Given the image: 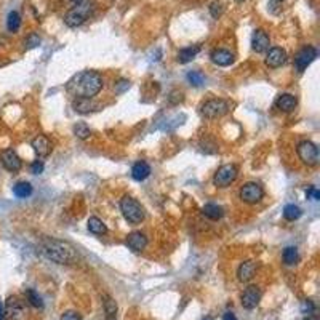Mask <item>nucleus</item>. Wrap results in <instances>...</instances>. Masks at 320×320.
Instances as JSON below:
<instances>
[{
	"mask_svg": "<svg viewBox=\"0 0 320 320\" xmlns=\"http://www.w3.org/2000/svg\"><path fill=\"white\" fill-rule=\"evenodd\" d=\"M286 61V53L280 47H274L268 51L266 54V66H269L271 69H277Z\"/></svg>",
	"mask_w": 320,
	"mask_h": 320,
	"instance_id": "nucleus-15",
	"label": "nucleus"
},
{
	"mask_svg": "<svg viewBox=\"0 0 320 320\" xmlns=\"http://www.w3.org/2000/svg\"><path fill=\"white\" fill-rule=\"evenodd\" d=\"M4 317L7 320H29V309L18 296H10L5 303Z\"/></svg>",
	"mask_w": 320,
	"mask_h": 320,
	"instance_id": "nucleus-4",
	"label": "nucleus"
},
{
	"mask_svg": "<svg viewBox=\"0 0 320 320\" xmlns=\"http://www.w3.org/2000/svg\"><path fill=\"white\" fill-rule=\"evenodd\" d=\"M210 12H212L213 18H218L219 15L223 13V4L221 2H213L212 7H210Z\"/></svg>",
	"mask_w": 320,
	"mask_h": 320,
	"instance_id": "nucleus-33",
	"label": "nucleus"
},
{
	"mask_svg": "<svg viewBox=\"0 0 320 320\" xmlns=\"http://www.w3.org/2000/svg\"><path fill=\"white\" fill-rule=\"evenodd\" d=\"M187 80H189L191 85L194 86H200L205 80V77L202 72H197V71H191L189 74H187Z\"/></svg>",
	"mask_w": 320,
	"mask_h": 320,
	"instance_id": "nucleus-32",
	"label": "nucleus"
},
{
	"mask_svg": "<svg viewBox=\"0 0 320 320\" xmlns=\"http://www.w3.org/2000/svg\"><path fill=\"white\" fill-rule=\"evenodd\" d=\"M103 77L96 71H82L66 83V90L77 99H92L103 90Z\"/></svg>",
	"mask_w": 320,
	"mask_h": 320,
	"instance_id": "nucleus-1",
	"label": "nucleus"
},
{
	"mask_svg": "<svg viewBox=\"0 0 320 320\" xmlns=\"http://www.w3.org/2000/svg\"><path fill=\"white\" fill-rule=\"evenodd\" d=\"M103 307L106 315H117V303L111 295H103Z\"/></svg>",
	"mask_w": 320,
	"mask_h": 320,
	"instance_id": "nucleus-26",
	"label": "nucleus"
},
{
	"mask_svg": "<svg viewBox=\"0 0 320 320\" xmlns=\"http://www.w3.org/2000/svg\"><path fill=\"white\" fill-rule=\"evenodd\" d=\"M282 258H283V263L288 264V266H293V264H296L298 259H300V256H298V250L295 247H286L283 250Z\"/></svg>",
	"mask_w": 320,
	"mask_h": 320,
	"instance_id": "nucleus-27",
	"label": "nucleus"
},
{
	"mask_svg": "<svg viewBox=\"0 0 320 320\" xmlns=\"http://www.w3.org/2000/svg\"><path fill=\"white\" fill-rule=\"evenodd\" d=\"M306 195L307 197H314V200H318V198H320V192L315 191L314 187H309V189L306 191Z\"/></svg>",
	"mask_w": 320,
	"mask_h": 320,
	"instance_id": "nucleus-38",
	"label": "nucleus"
},
{
	"mask_svg": "<svg viewBox=\"0 0 320 320\" xmlns=\"http://www.w3.org/2000/svg\"><path fill=\"white\" fill-rule=\"evenodd\" d=\"M120 212H122L124 218L130 224H139L146 216L144 208L141 207V203L136 198L130 195H125L122 200H120Z\"/></svg>",
	"mask_w": 320,
	"mask_h": 320,
	"instance_id": "nucleus-3",
	"label": "nucleus"
},
{
	"mask_svg": "<svg viewBox=\"0 0 320 320\" xmlns=\"http://www.w3.org/2000/svg\"><path fill=\"white\" fill-rule=\"evenodd\" d=\"M301 215H303L301 208L298 205H295V203H290V205H286L283 208V218L288 219V221H295V219H298Z\"/></svg>",
	"mask_w": 320,
	"mask_h": 320,
	"instance_id": "nucleus-25",
	"label": "nucleus"
},
{
	"mask_svg": "<svg viewBox=\"0 0 320 320\" xmlns=\"http://www.w3.org/2000/svg\"><path fill=\"white\" fill-rule=\"evenodd\" d=\"M61 320H82V315L79 312H75V311H66L61 315Z\"/></svg>",
	"mask_w": 320,
	"mask_h": 320,
	"instance_id": "nucleus-34",
	"label": "nucleus"
},
{
	"mask_svg": "<svg viewBox=\"0 0 320 320\" xmlns=\"http://www.w3.org/2000/svg\"><path fill=\"white\" fill-rule=\"evenodd\" d=\"M229 103L224 99H210L202 106V115L205 119H218L227 114Z\"/></svg>",
	"mask_w": 320,
	"mask_h": 320,
	"instance_id": "nucleus-7",
	"label": "nucleus"
},
{
	"mask_svg": "<svg viewBox=\"0 0 320 320\" xmlns=\"http://www.w3.org/2000/svg\"><path fill=\"white\" fill-rule=\"evenodd\" d=\"M74 133H75V136L77 138H80V139H86L88 136L92 135V131H90V128H88L85 124H77L75 127H74Z\"/></svg>",
	"mask_w": 320,
	"mask_h": 320,
	"instance_id": "nucleus-31",
	"label": "nucleus"
},
{
	"mask_svg": "<svg viewBox=\"0 0 320 320\" xmlns=\"http://www.w3.org/2000/svg\"><path fill=\"white\" fill-rule=\"evenodd\" d=\"M106 320H117L115 315H106Z\"/></svg>",
	"mask_w": 320,
	"mask_h": 320,
	"instance_id": "nucleus-42",
	"label": "nucleus"
},
{
	"mask_svg": "<svg viewBox=\"0 0 320 320\" xmlns=\"http://www.w3.org/2000/svg\"><path fill=\"white\" fill-rule=\"evenodd\" d=\"M296 104H298L296 98L293 95H288V93L280 95L277 98V101H275V106H277V109H279V111H282V112H292V111H295Z\"/></svg>",
	"mask_w": 320,
	"mask_h": 320,
	"instance_id": "nucleus-19",
	"label": "nucleus"
},
{
	"mask_svg": "<svg viewBox=\"0 0 320 320\" xmlns=\"http://www.w3.org/2000/svg\"><path fill=\"white\" fill-rule=\"evenodd\" d=\"M21 26V16L18 12H10L7 18V27L10 32H16Z\"/></svg>",
	"mask_w": 320,
	"mask_h": 320,
	"instance_id": "nucleus-28",
	"label": "nucleus"
},
{
	"mask_svg": "<svg viewBox=\"0 0 320 320\" xmlns=\"http://www.w3.org/2000/svg\"><path fill=\"white\" fill-rule=\"evenodd\" d=\"M274 2H282V0H274Z\"/></svg>",
	"mask_w": 320,
	"mask_h": 320,
	"instance_id": "nucleus-44",
	"label": "nucleus"
},
{
	"mask_svg": "<svg viewBox=\"0 0 320 320\" xmlns=\"http://www.w3.org/2000/svg\"><path fill=\"white\" fill-rule=\"evenodd\" d=\"M31 146H32V149H34V152L37 154L40 159L48 157L51 154V151H53V146H51L50 139L47 136H43V135H39V136H36L34 139H32Z\"/></svg>",
	"mask_w": 320,
	"mask_h": 320,
	"instance_id": "nucleus-13",
	"label": "nucleus"
},
{
	"mask_svg": "<svg viewBox=\"0 0 320 320\" xmlns=\"http://www.w3.org/2000/svg\"><path fill=\"white\" fill-rule=\"evenodd\" d=\"M88 15H90V5L88 4L75 5L71 12H68V15L64 16V23L69 27H77V26H80V24L85 23Z\"/></svg>",
	"mask_w": 320,
	"mask_h": 320,
	"instance_id": "nucleus-8",
	"label": "nucleus"
},
{
	"mask_svg": "<svg viewBox=\"0 0 320 320\" xmlns=\"http://www.w3.org/2000/svg\"><path fill=\"white\" fill-rule=\"evenodd\" d=\"M127 247L130 250L139 253V251H142V250L148 247V237L142 234V232H139V230H135V232L128 234V237H127Z\"/></svg>",
	"mask_w": 320,
	"mask_h": 320,
	"instance_id": "nucleus-16",
	"label": "nucleus"
},
{
	"mask_svg": "<svg viewBox=\"0 0 320 320\" xmlns=\"http://www.w3.org/2000/svg\"><path fill=\"white\" fill-rule=\"evenodd\" d=\"M198 51H200V47H198V45L183 48V50H180V53H178V61H180L181 64L191 63V61L197 56V54H198Z\"/></svg>",
	"mask_w": 320,
	"mask_h": 320,
	"instance_id": "nucleus-23",
	"label": "nucleus"
},
{
	"mask_svg": "<svg viewBox=\"0 0 320 320\" xmlns=\"http://www.w3.org/2000/svg\"><path fill=\"white\" fill-rule=\"evenodd\" d=\"M0 162H2L4 168L12 171V173H18L23 167V162H21L19 156L13 151V149H5L0 154Z\"/></svg>",
	"mask_w": 320,
	"mask_h": 320,
	"instance_id": "nucleus-11",
	"label": "nucleus"
},
{
	"mask_svg": "<svg viewBox=\"0 0 320 320\" xmlns=\"http://www.w3.org/2000/svg\"><path fill=\"white\" fill-rule=\"evenodd\" d=\"M259 301H261V290L256 285L247 286V288L244 290V293H242V296H240L242 306H244L245 309H248V311L255 309L259 304Z\"/></svg>",
	"mask_w": 320,
	"mask_h": 320,
	"instance_id": "nucleus-10",
	"label": "nucleus"
},
{
	"mask_svg": "<svg viewBox=\"0 0 320 320\" xmlns=\"http://www.w3.org/2000/svg\"><path fill=\"white\" fill-rule=\"evenodd\" d=\"M42 251L48 259L56 264H72L75 261L74 248L63 240L47 237L42 240Z\"/></svg>",
	"mask_w": 320,
	"mask_h": 320,
	"instance_id": "nucleus-2",
	"label": "nucleus"
},
{
	"mask_svg": "<svg viewBox=\"0 0 320 320\" xmlns=\"http://www.w3.org/2000/svg\"><path fill=\"white\" fill-rule=\"evenodd\" d=\"M237 174H239V170H237L236 165L226 163V165H223V167H219L216 170V173L213 176V184L216 187H227L236 181Z\"/></svg>",
	"mask_w": 320,
	"mask_h": 320,
	"instance_id": "nucleus-6",
	"label": "nucleus"
},
{
	"mask_svg": "<svg viewBox=\"0 0 320 320\" xmlns=\"http://www.w3.org/2000/svg\"><path fill=\"white\" fill-rule=\"evenodd\" d=\"M210 58H212V61L218 66H221V68H226V66H230L234 63V54L227 51V50H223V48H216L212 51V54H210Z\"/></svg>",
	"mask_w": 320,
	"mask_h": 320,
	"instance_id": "nucleus-18",
	"label": "nucleus"
},
{
	"mask_svg": "<svg viewBox=\"0 0 320 320\" xmlns=\"http://www.w3.org/2000/svg\"><path fill=\"white\" fill-rule=\"evenodd\" d=\"M43 162L42 160H34L32 162V165H31V171L34 173V174H40L42 171H43Z\"/></svg>",
	"mask_w": 320,
	"mask_h": 320,
	"instance_id": "nucleus-35",
	"label": "nucleus"
},
{
	"mask_svg": "<svg viewBox=\"0 0 320 320\" xmlns=\"http://www.w3.org/2000/svg\"><path fill=\"white\" fill-rule=\"evenodd\" d=\"M315 58H317V50L314 47H304L303 50L298 51V54L295 56V66L298 72H303Z\"/></svg>",
	"mask_w": 320,
	"mask_h": 320,
	"instance_id": "nucleus-12",
	"label": "nucleus"
},
{
	"mask_svg": "<svg viewBox=\"0 0 320 320\" xmlns=\"http://www.w3.org/2000/svg\"><path fill=\"white\" fill-rule=\"evenodd\" d=\"M202 213L203 216H207L208 219H213V221H218V219H221L224 216V210L223 207H219L216 203H207L202 208Z\"/></svg>",
	"mask_w": 320,
	"mask_h": 320,
	"instance_id": "nucleus-21",
	"label": "nucleus"
},
{
	"mask_svg": "<svg viewBox=\"0 0 320 320\" xmlns=\"http://www.w3.org/2000/svg\"><path fill=\"white\" fill-rule=\"evenodd\" d=\"M27 48H36L39 43H40V37L39 36H36V34H32V36H29L27 37Z\"/></svg>",
	"mask_w": 320,
	"mask_h": 320,
	"instance_id": "nucleus-36",
	"label": "nucleus"
},
{
	"mask_svg": "<svg viewBox=\"0 0 320 320\" xmlns=\"http://www.w3.org/2000/svg\"><path fill=\"white\" fill-rule=\"evenodd\" d=\"M72 4L74 5H80V4H83V0H72Z\"/></svg>",
	"mask_w": 320,
	"mask_h": 320,
	"instance_id": "nucleus-41",
	"label": "nucleus"
},
{
	"mask_svg": "<svg viewBox=\"0 0 320 320\" xmlns=\"http://www.w3.org/2000/svg\"><path fill=\"white\" fill-rule=\"evenodd\" d=\"M271 45V39L268 36L266 31L263 29H256L253 32V37H251V48L255 50L256 53H263L266 51Z\"/></svg>",
	"mask_w": 320,
	"mask_h": 320,
	"instance_id": "nucleus-14",
	"label": "nucleus"
},
{
	"mask_svg": "<svg viewBox=\"0 0 320 320\" xmlns=\"http://www.w3.org/2000/svg\"><path fill=\"white\" fill-rule=\"evenodd\" d=\"M258 271V264L255 261H244L237 269V275L240 282H248L255 277V274Z\"/></svg>",
	"mask_w": 320,
	"mask_h": 320,
	"instance_id": "nucleus-17",
	"label": "nucleus"
},
{
	"mask_svg": "<svg viewBox=\"0 0 320 320\" xmlns=\"http://www.w3.org/2000/svg\"><path fill=\"white\" fill-rule=\"evenodd\" d=\"M74 107H75V111H77V112L86 114V112L93 111L92 107H96V106H92L90 99H77V103H74Z\"/></svg>",
	"mask_w": 320,
	"mask_h": 320,
	"instance_id": "nucleus-29",
	"label": "nucleus"
},
{
	"mask_svg": "<svg viewBox=\"0 0 320 320\" xmlns=\"http://www.w3.org/2000/svg\"><path fill=\"white\" fill-rule=\"evenodd\" d=\"M86 226H88V230H90V232L95 234V236H103V234L107 232L106 224L99 218H96V216H92L90 219H88Z\"/></svg>",
	"mask_w": 320,
	"mask_h": 320,
	"instance_id": "nucleus-22",
	"label": "nucleus"
},
{
	"mask_svg": "<svg viewBox=\"0 0 320 320\" xmlns=\"http://www.w3.org/2000/svg\"><path fill=\"white\" fill-rule=\"evenodd\" d=\"M303 320H318V318H317L315 315H307V317H306V318H303Z\"/></svg>",
	"mask_w": 320,
	"mask_h": 320,
	"instance_id": "nucleus-40",
	"label": "nucleus"
},
{
	"mask_svg": "<svg viewBox=\"0 0 320 320\" xmlns=\"http://www.w3.org/2000/svg\"><path fill=\"white\" fill-rule=\"evenodd\" d=\"M296 152L300 160L307 167H315L318 163V148L312 141H301L296 148Z\"/></svg>",
	"mask_w": 320,
	"mask_h": 320,
	"instance_id": "nucleus-5",
	"label": "nucleus"
},
{
	"mask_svg": "<svg viewBox=\"0 0 320 320\" xmlns=\"http://www.w3.org/2000/svg\"><path fill=\"white\" fill-rule=\"evenodd\" d=\"M223 320H237V317H236L232 312H226V314L223 315Z\"/></svg>",
	"mask_w": 320,
	"mask_h": 320,
	"instance_id": "nucleus-39",
	"label": "nucleus"
},
{
	"mask_svg": "<svg viewBox=\"0 0 320 320\" xmlns=\"http://www.w3.org/2000/svg\"><path fill=\"white\" fill-rule=\"evenodd\" d=\"M13 194L18 197V198H26L32 194V186L26 181H21L18 184L13 186Z\"/></svg>",
	"mask_w": 320,
	"mask_h": 320,
	"instance_id": "nucleus-24",
	"label": "nucleus"
},
{
	"mask_svg": "<svg viewBox=\"0 0 320 320\" xmlns=\"http://www.w3.org/2000/svg\"><path fill=\"white\" fill-rule=\"evenodd\" d=\"M240 198H242V202H245V203H258L263 200V197H264V189L258 184V183H247L240 187V192H239Z\"/></svg>",
	"mask_w": 320,
	"mask_h": 320,
	"instance_id": "nucleus-9",
	"label": "nucleus"
},
{
	"mask_svg": "<svg viewBox=\"0 0 320 320\" xmlns=\"http://www.w3.org/2000/svg\"><path fill=\"white\" fill-rule=\"evenodd\" d=\"M149 174H151V167L146 162H138L131 168V176H133L135 181H144Z\"/></svg>",
	"mask_w": 320,
	"mask_h": 320,
	"instance_id": "nucleus-20",
	"label": "nucleus"
},
{
	"mask_svg": "<svg viewBox=\"0 0 320 320\" xmlns=\"http://www.w3.org/2000/svg\"><path fill=\"white\" fill-rule=\"evenodd\" d=\"M26 298H27V301H29L32 306H34V307H39V309L43 307V301H42V298L39 296L37 292H34V290H27V292H26Z\"/></svg>",
	"mask_w": 320,
	"mask_h": 320,
	"instance_id": "nucleus-30",
	"label": "nucleus"
},
{
	"mask_svg": "<svg viewBox=\"0 0 320 320\" xmlns=\"http://www.w3.org/2000/svg\"><path fill=\"white\" fill-rule=\"evenodd\" d=\"M303 311H304V312H307V314H312V312L315 311V306H314V303H312L311 300H306V301L303 303Z\"/></svg>",
	"mask_w": 320,
	"mask_h": 320,
	"instance_id": "nucleus-37",
	"label": "nucleus"
},
{
	"mask_svg": "<svg viewBox=\"0 0 320 320\" xmlns=\"http://www.w3.org/2000/svg\"><path fill=\"white\" fill-rule=\"evenodd\" d=\"M0 320H4V311H2V306H0Z\"/></svg>",
	"mask_w": 320,
	"mask_h": 320,
	"instance_id": "nucleus-43",
	"label": "nucleus"
}]
</instances>
